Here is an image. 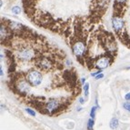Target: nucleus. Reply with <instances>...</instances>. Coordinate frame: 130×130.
<instances>
[{
  "mask_svg": "<svg viewBox=\"0 0 130 130\" xmlns=\"http://www.w3.org/2000/svg\"><path fill=\"white\" fill-rule=\"evenodd\" d=\"M112 26L118 37H121L124 33L126 32L125 31V22L120 15H114V17L112 18Z\"/></svg>",
  "mask_w": 130,
  "mask_h": 130,
  "instance_id": "1",
  "label": "nucleus"
},
{
  "mask_svg": "<svg viewBox=\"0 0 130 130\" xmlns=\"http://www.w3.org/2000/svg\"><path fill=\"white\" fill-rule=\"evenodd\" d=\"M87 130H93V129H87Z\"/></svg>",
  "mask_w": 130,
  "mask_h": 130,
  "instance_id": "18",
  "label": "nucleus"
},
{
  "mask_svg": "<svg viewBox=\"0 0 130 130\" xmlns=\"http://www.w3.org/2000/svg\"><path fill=\"white\" fill-rule=\"evenodd\" d=\"M104 77V74L103 73H101V74H99V75H98V76H95V80H98V79H100V78H103Z\"/></svg>",
  "mask_w": 130,
  "mask_h": 130,
  "instance_id": "12",
  "label": "nucleus"
},
{
  "mask_svg": "<svg viewBox=\"0 0 130 130\" xmlns=\"http://www.w3.org/2000/svg\"><path fill=\"white\" fill-rule=\"evenodd\" d=\"M26 110V112L27 113V114H29L30 116H32V117H35L36 116V112L33 109H30V108H26L25 109Z\"/></svg>",
  "mask_w": 130,
  "mask_h": 130,
  "instance_id": "8",
  "label": "nucleus"
},
{
  "mask_svg": "<svg viewBox=\"0 0 130 130\" xmlns=\"http://www.w3.org/2000/svg\"><path fill=\"white\" fill-rule=\"evenodd\" d=\"M11 10H12V12H13L15 15H19V14L21 13V8H20V7H18V6L13 7Z\"/></svg>",
  "mask_w": 130,
  "mask_h": 130,
  "instance_id": "5",
  "label": "nucleus"
},
{
  "mask_svg": "<svg viewBox=\"0 0 130 130\" xmlns=\"http://www.w3.org/2000/svg\"><path fill=\"white\" fill-rule=\"evenodd\" d=\"M116 3L122 5V6H126V0H116Z\"/></svg>",
  "mask_w": 130,
  "mask_h": 130,
  "instance_id": "10",
  "label": "nucleus"
},
{
  "mask_svg": "<svg viewBox=\"0 0 130 130\" xmlns=\"http://www.w3.org/2000/svg\"><path fill=\"white\" fill-rule=\"evenodd\" d=\"M102 73V70H98V71H96V72H93V73H91V76H96L98 75H99V74H101Z\"/></svg>",
  "mask_w": 130,
  "mask_h": 130,
  "instance_id": "11",
  "label": "nucleus"
},
{
  "mask_svg": "<svg viewBox=\"0 0 130 130\" xmlns=\"http://www.w3.org/2000/svg\"><path fill=\"white\" fill-rule=\"evenodd\" d=\"M125 99H126V101H130V92L127 94H126V95H125Z\"/></svg>",
  "mask_w": 130,
  "mask_h": 130,
  "instance_id": "13",
  "label": "nucleus"
},
{
  "mask_svg": "<svg viewBox=\"0 0 130 130\" xmlns=\"http://www.w3.org/2000/svg\"><path fill=\"white\" fill-rule=\"evenodd\" d=\"M94 124H95L94 119L93 118H90V119L88 120V122H87V129H93Z\"/></svg>",
  "mask_w": 130,
  "mask_h": 130,
  "instance_id": "7",
  "label": "nucleus"
},
{
  "mask_svg": "<svg viewBox=\"0 0 130 130\" xmlns=\"http://www.w3.org/2000/svg\"><path fill=\"white\" fill-rule=\"evenodd\" d=\"M114 60L115 59L110 57V56H102V57H99V58H98L95 61L94 67L98 70H103L105 68H106L107 67L112 65Z\"/></svg>",
  "mask_w": 130,
  "mask_h": 130,
  "instance_id": "2",
  "label": "nucleus"
},
{
  "mask_svg": "<svg viewBox=\"0 0 130 130\" xmlns=\"http://www.w3.org/2000/svg\"><path fill=\"white\" fill-rule=\"evenodd\" d=\"M78 101H79V103H80L81 105H83L85 103V99L83 98H79V99H78Z\"/></svg>",
  "mask_w": 130,
  "mask_h": 130,
  "instance_id": "14",
  "label": "nucleus"
},
{
  "mask_svg": "<svg viewBox=\"0 0 130 130\" xmlns=\"http://www.w3.org/2000/svg\"><path fill=\"white\" fill-rule=\"evenodd\" d=\"M118 126H119V121H118V119L117 118H116V117H113L112 119H111L110 123H109V126H110L111 129H117V127H118Z\"/></svg>",
  "mask_w": 130,
  "mask_h": 130,
  "instance_id": "3",
  "label": "nucleus"
},
{
  "mask_svg": "<svg viewBox=\"0 0 130 130\" xmlns=\"http://www.w3.org/2000/svg\"><path fill=\"white\" fill-rule=\"evenodd\" d=\"M98 106H93L91 108V111H90V117L91 118H95V112H96V109H98Z\"/></svg>",
  "mask_w": 130,
  "mask_h": 130,
  "instance_id": "6",
  "label": "nucleus"
},
{
  "mask_svg": "<svg viewBox=\"0 0 130 130\" xmlns=\"http://www.w3.org/2000/svg\"><path fill=\"white\" fill-rule=\"evenodd\" d=\"M126 69H130V67H126Z\"/></svg>",
  "mask_w": 130,
  "mask_h": 130,
  "instance_id": "17",
  "label": "nucleus"
},
{
  "mask_svg": "<svg viewBox=\"0 0 130 130\" xmlns=\"http://www.w3.org/2000/svg\"><path fill=\"white\" fill-rule=\"evenodd\" d=\"M84 93H85V95H86V98H87V96H88L89 95V83H86V84L84 85Z\"/></svg>",
  "mask_w": 130,
  "mask_h": 130,
  "instance_id": "4",
  "label": "nucleus"
},
{
  "mask_svg": "<svg viewBox=\"0 0 130 130\" xmlns=\"http://www.w3.org/2000/svg\"><path fill=\"white\" fill-rule=\"evenodd\" d=\"M85 83H86V78H85V77L81 78V84H84L85 85Z\"/></svg>",
  "mask_w": 130,
  "mask_h": 130,
  "instance_id": "16",
  "label": "nucleus"
},
{
  "mask_svg": "<svg viewBox=\"0 0 130 130\" xmlns=\"http://www.w3.org/2000/svg\"><path fill=\"white\" fill-rule=\"evenodd\" d=\"M0 75H1V76H4V70H3V67L1 66V68H0Z\"/></svg>",
  "mask_w": 130,
  "mask_h": 130,
  "instance_id": "15",
  "label": "nucleus"
},
{
  "mask_svg": "<svg viewBox=\"0 0 130 130\" xmlns=\"http://www.w3.org/2000/svg\"><path fill=\"white\" fill-rule=\"evenodd\" d=\"M123 107L130 113V102H125L123 104Z\"/></svg>",
  "mask_w": 130,
  "mask_h": 130,
  "instance_id": "9",
  "label": "nucleus"
}]
</instances>
